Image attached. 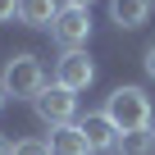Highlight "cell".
<instances>
[{"mask_svg": "<svg viewBox=\"0 0 155 155\" xmlns=\"http://www.w3.org/2000/svg\"><path fill=\"white\" fill-rule=\"evenodd\" d=\"M50 155H91V146H87V137L78 132V123H68V128H50Z\"/></svg>", "mask_w": 155, "mask_h": 155, "instance_id": "obj_7", "label": "cell"}, {"mask_svg": "<svg viewBox=\"0 0 155 155\" xmlns=\"http://www.w3.org/2000/svg\"><path fill=\"white\" fill-rule=\"evenodd\" d=\"M146 73H150V78H155V46H150V50H146Z\"/></svg>", "mask_w": 155, "mask_h": 155, "instance_id": "obj_14", "label": "cell"}, {"mask_svg": "<svg viewBox=\"0 0 155 155\" xmlns=\"http://www.w3.org/2000/svg\"><path fill=\"white\" fill-rule=\"evenodd\" d=\"M32 105H37V119H41V123H50V128H68V123H73V114H78V96H73V91H64V87H46Z\"/></svg>", "mask_w": 155, "mask_h": 155, "instance_id": "obj_5", "label": "cell"}, {"mask_svg": "<svg viewBox=\"0 0 155 155\" xmlns=\"http://www.w3.org/2000/svg\"><path fill=\"white\" fill-rule=\"evenodd\" d=\"M0 105H5V87H0Z\"/></svg>", "mask_w": 155, "mask_h": 155, "instance_id": "obj_16", "label": "cell"}, {"mask_svg": "<svg viewBox=\"0 0 155 155\" xmlns=\"http://www.w3.org/2000/svg\"><path fill=\"white\" fill-rule=\"evenodd\" d=\"M0 87H5V96L14 101H37L46 91V68L37 55H9L5 68H0Z\"/></svg>", "mask_w": 155, "mask_h": 155, "instance_id": "obj_2", "label": "cell"}, {"mask_svg": "<svg viewBox=\"0 0 155 155\" xmlns=\"http://www.w3.org/2000/svg\"><path fill=\"white\" fill-rule=\"evenodd\" d=\"M105 119H110L119 132H141V128L155 123V119H150V96H146L141 87H114V91L105 96Z\"/></svg>", "mask_w": 155, "mask_h": 155, "instance_id": "obj_1", "label": "cell"}, {"mask_svg": "<svg viewBox=\"0 0 155 155\" xmlns=\"http://www.w3.org/2000/svg\"><path fill=\"white\" fill-rule=\"evenodd\" d=\"M50 37H55V46H64V50H82L87 37H91V14L64 5V9L55 14V23H50Z\"/></svg>", "mask_w": 155, "mask_h": 155, "instance_id": "obj_4", "label": "cell"}, {"mask_svg": "<svg viewBox=\"0 0 155 155\" xmlns=\"http://www.w3.org/2000/svg\"><path fill=\"white\" fill-rule=\"evenodd\" d=\"M0 155H14V141H9L5 132H0Z\"/></svg>", "mask_w": 155, "mask_h": 155, "instance_id": "obj_13", "label": "cell"}, {"mask_svg": "<svg viewBox=\"0 0 155 155\" xmlns=\"http://www.w3.org/2000/svg\"><path fill=\"white\" fill-rule=\"evenodd\" d=\"M96 82V64L87 59V50H64L59 59H55V87H64V91H87Z\"/></svg>", "mask_w": 155, "mask_h": 155, "instance_id": "obj_3", "label": "cell"}, {"mask_svg": "<svg viewBox=\"0 0 155 155\" xmlns=\"http://www.w3.org/2000/svg\"><path fill=\"white\" fill-rule=\"evenodd\" d=\"M59 5H73V9H91V0H59Z\"/></svg>", "mask_w": 155, "mask_h": 155, "instance_id": "obj_15", "label": "cell"}, {"mask_svg": "<svg viewBox=\"0 0 155 155\" xmlns=\"http://www.w3.org/2000/svg\"><path fill=\"white\" fill-rule=\"evenodd\" d=\"M150 5L155 0H110V18L119 28H141L150 18Z\"/></svg>", "mask_w": 155, "mask_h": 155, "instance_id": "obj_8", "label": "cell"}, {"mask_svg": "<svg viewBox=\"0 0 155 155\" xmlns=\"http://www.w3.org/2000/svg\"><path fill=\"white\" fill-rule=\"evenodd\" d=\"M78 132L87 137L91 150H114V141H119V128L105 119V110H101V114H87L82 123H78Z\"/></svg>", "mask_w": 155, "mask_h": 155, "instance_id": "obj_6", "label": "cell"}, {"mask_svg": "<svg viewBox=\"0 0 155 155\" xmlns=\"http://www.w3.org/2000/svg\"><path fill=\"white\" fill-rule=\"evenodd\" d=\"M14 155H50V146L32 137V141H18V146H14Z\"/></svg>", "mask_w": 155, "mask_h": 155, "instance_id": "obj_11", "label": "cell"}, {"mask_svg": "<svg viewBox=\"0 0 155 155\" xmlns=\"http://www.w3.org/2000/svg\"><path fill=\"white\" fill-rule=\"evenodd\" d=\"M59 9H64L59 0H18V23H28V28H50Z\"/></svg>", "mask_w": 155, "mask_h": 155, "instance_id": "obj_9", "label": "cell"}, {"mask_svg": "<svg viewBox=\"0 0 155 155\" xmlns=\"http://www.w3.org/2000/svg\"><path fill=\"white\" fill-rule=\"evenodd\" d=\"M155 150V132L150 128H141V132H119V141H114V155H150Z\"/></svg>", "mask_w": 155, "mask_h": 155, "instance_id": "obj_10", "label": "cell"}, {"mask_svg": "<svg viewBox=\"0 0 155 155\" xmlns=\"http://www.w3.org/2000/svg\"><path fill=\"white\" fill-rule=\"evenodd\" d=\"M150 132H155V123H150Z\"/></svg>", "mask_w": 155, "mask_h": 155, "instance_id": "obj_17", "label": "cell"}, {"mask_svg": "<svg viewBox=\"0 0 155 155\" xmlns=\"http://www.w3.org/2000/svg\"><path fill=\"white\" fill-rule=\"evenodd\" d=\"M14 14H18V0H0V23L14 18Z\"/></svg>", "mask_w": 155, "mask_h": 155, "instance_id": "obj_12", "label": "cell"}]
</instances>
